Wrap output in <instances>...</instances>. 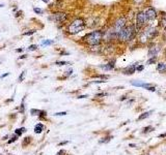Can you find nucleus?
Instances as JSON below:
<instances>
[{
	"mask_svg": "<svg viewBox=\"0 0 166 155\" xmlns=\"http://www.w3.org/2000/svg\"><path fill=\"white\" fill-rule=\"evenodd\" d=\"M84 42L88 45H91V47H95V46H99L101 42L103 39V32L100 30L91 32V33L86 34L85 36L83 37Z\"/></svg>",
	"mask_w": 166,
	"mask_h": 155,
	"instance_id": "nucleus-1",
	"label": "nucleus"
},
{
	"mask_svg": "<svg viewBox=\"0 0 166 155\" xmlns=\"http://www.w3.org/2000/svg\"><path fill=\"white\" fill-rule=\"evenodd\" d=\"M134 32H135L134 26H126L125 28H122V30L116 36L122 42H127V40H130L134 36Z\"/></svg>",
	"mask_w": 166,
	"mask_h": 155,
	"instance_id": "nucleus-2",
	"label": "nucleus"
},
{
	"mask_svg": "<svg viewBox=\"0 0 166 155\" xmlns=\"http://www.w3.org/2000/svg\"><path fill=\"white\" fill-rule=\"evenodd\" d=\"M85 28V23H84L83 19H76L70 24L69 28H68V31L71 34H76L78 32L82 31L83 29Z\"/></svg>",
	"mask_w": 166,
	"mask_h": 155,
	"instance_id": "nucleus-3",
	"label": "nucleus"
},
{
	"mask_svg": "<svg viewBox=\"0 0 166 155\" xmlns=\"http://www.w3.org/2000/svg\"><path fill=\"white\" fill-rule=\"evenodd\" d=\"M136 20H137V21H136V29H137V30H139L140 28H142V27L144 26V24L146 23V21H148L145 13L140 12L137 15V19H136Z\"/></svg>",
	"mask_w": 166,
	"mask_h": 155,
	"instance_id": "nucleus-4",
	"label": "nucleus"
},
{
	"mask_svg": "<svg viewBox=\"0 0 166 155\" xmlns=\"http://www.w3.org/2000/svg\"><path fill=\"white\" fill-rule=\"evenodd\" d=\"M126 18H119L118 21H116V23H115V25H114V28H113V32H114V34H116L118 35L119 32H121L122 30V28H125L126 27Z\"/></svg>",
	"mask_w": 166,
	"mask_h": 155,
	"instance_id": "nucleus-5",
	"label": "nucleus"
},
{
	"mask_svg": "<svg viewBox=\"0 0 166 155\" xmlns=\"http://www.w3.org/2000/svg\"><path fill=\"white\" fill-rule=\"evenodd\" d=\"M67 13H55L53 15V19L55 20L56 22H58V23H62V22H64L67 20Z\"/></svg>",
	"mask_w": 166,
	"mask_h": 155,
	"instance_id": "nucleus-6",
	"label": "nucleus"
},
{
	"mask_svg": "<svg viewBox=\"0 0 166 155\" xmlns=\"http://www.w3.org/2000/svg\"><path fill=\"white\" fill-rule=\"evenodd\" d=\"M145 15H146V19H148V21H153L157 17L156 10H155L154 9H152V7L148 9V10L145 12Z\"/></svg>",
	"mask_w": 166,
	"mask_h": 155,
	"instance_id": "nucleus-7",
	"label": "nucleus"
},
{
	"mask_svg": "<svg viewBox=\"0 0 166 155\" xmlns=\"http://www.w3.org/2000/svg\"><path fill=\"white\" fill-rule=\"evenodd\" d=\"M136 64H132V65H130V66H128L126 69L124 70V73L125 75H132V73H134L135 72V70H136Z\"/></svg>",
	"mask_w": 166,
	"mask_h": 155,
	"instance_id": "nucleus-8",
	"label": "nucleus"
},
{
	"mask_svg": "<svg viewBox=\"0 0 166 155\" xmlns=\"http://www.w3.org/2000/svg\"><path fill=\"white\" fill-rule=\"evenodd\" d=\"M114 63H115V60H112L110 61L109 63H107L106 65H101V68L105 69V70H110V69H113L114 68Z\"/></svg>",
	"mask_w": 166,
	"mask_h": 155,
	"instance_id": "nucleus-9",
	"label": "nucleus"
},
{
	"mask_svg": "<svg viewBox=\"0 0 166 155\" xmlns=\"http://www.w3.org/2000/svg\"><path fill=\"white\" fill-rule=\"evenodd\" d=\"M44 125H43L42 123H39V124H37L34 126V132L35 134H41V132L43 131V130H44Z\"/></svg>",
	"mask_w": 166,
	"mask_h": 155,
	"instance_id": "nucleus-10",
	"label": "nucleus"
},
{
	"mask_svg": "<svg viewBox=\"0 0 166 155\" xmlns=\"http://www.w3.org/2000/svg\"><path fill=\"white\" fill-rule=\"evenodd\" d=\"M158 52H159V49L158 48H152L149 52V56L151 57V58H153V57H157Z\"/></svg>",
	"mask_w": 166,
	"mask_h": 155,
	"instance_id": "nucleus-11",
	"label": "nucleus"
},
{
	"mask_svg": "<svg viewBox=\"0 0 166 155\" xmlns=\"http://www.w3.org/2000/svg\"><path fill=\"white\" fill-rule=\"evenodd\" d=\"M142 88L146 89V90H149V91H152V92H154L155 90H156V88H155V86L151 85V84H148V83H143Z\"/></svg>",
	"mask_w": 166,
	"mask_h": 155,
	"instance_id": "nucleus-12",
	"label": "nucleus"
},
{
	"mask_svg": "<svg viewBox=\"0 0 166 155\" xmlns=\"http://www.w3.org/2000/svg\"><path fill=\"white\" fill-rule=\"evenodd\" d=\"M157 69L159 70L160 72H166V64L163 63V62H161V63H158Z\"/></svg>",
	"mask_w": 166,
	"mask_h": 155,
	"instance_id": "nucleus-13",
	"label": "nucleus"
},
{
	"mask_svg": "<svg viewBox=\"0 0 166 155\" xmlns=\"http://www.w3.org/2000/svg\"><path fill=\"white\" fill-rule=\"evenodd\" d=\"M153 113V111H149V112H145V113H143V114H141V115L138 117V120H143V119H145V118H148V117L151 116V114Z\"/></svg>",
	"mask_w": 166,
	"mask_h": 155,
	"instance_id": "nucleus-14",
	"label": "nucleus"
},
{
	"mask_svg": "<svg viewBox=\"0 0 166 155\" xmlns=\"http://www.w3.org/2000/svg\"><path fill=\"white\" fill-rule=\"evenodd\" d=\"M43 111H40V110H35V109H32L30 110V114L31 115H34V116H41Z\"/></svg>",
	"mask_w": 166,
	"mask_h": 155,
	"instance_id": "nucleus-15",
	"label": "nucleus"
},
{
	"mask_svg": "<svg viewBox=\"0 0 166 155\" xmlns=\"http://www.w3.org/2000/svg\"><path fill=\"white\" fill-rule=\"evenodd\" d=\"M26 131V128L25 127H22V128H19V129H16V135H18V137H20L21 135L23 134V132Z\"/></svg>",
	"mask_w": 166,
	"mask_h": 155,
	"instance_id": "nucleus-16",
	"label": "nucleus"
},
{
	"mask_svg": "<svg viewBox=\"0 0 166 155\" xmlns=\"http://www.w3.org/2000/svg\"><path fill=\"white\" fill-rule=\"evenodd\" d=\"M131 84L133 86H136V87H142L143 82H140V81H132Z\"/></svg>",
	"mask_w": 166,
	"mask_h": 155,
	"instance_id": "nucleus-17",
	"label": "nucleus"
},
{
	"mask_svg": "<svg viewBox=\"0 0 166 155\" xmlns=\"http://www.w3.org/2000/svg\"><path fill=\"white\" fill-rule=\"evenodd\" d=\"M153 130H154V127H152V126H146V127H144V128H143L142 132H143V134H148V132L153 131Z\"/></svg>",
	"mask_w": 166,
	"mask_h": 155,
	"instance_id": "nucleus-18",
	"label": "nucleus"
},
{
	"mask_svg": "<svg viewBox=\"0 0 166 155\" xmlns=\"http://www.w3.org/2000/svg\"><path fill=\"white\" fill-rule=\"evenodd\" d=\"M111 138H112V137H106V138H103L102 140H100V143H101V144L108 143V142H110Z\"/></svg>",
	"mask_w": 166,
	"mask_h": 155,
	"instance_id": "nucleus-19",
	"label": "nucleus"
},
{
	"mask_svg": "<svg viewBox=\"0 0 166 155\" xmlns=\"http://www.w3.org/2000/svg\"><path fill=\"white\" fill-rule=\"evenodd\" d=\"M52 43H53V40L47 39V40H44V42H42V46H43V47H45V46H49V45H52Z\"/></svg>",
	"mask_w": 166,
	"mask_h": 155,
	"instance_id": "nucleus-20",
	"label": "nucleus"
},
{
	"mask_svg": "<svg viewBox=\"0 0 166 155\" xmlns=\"http://www.w3.org/2000/svg\"><path fill=\"white\" fill-rule=\"evenodd\" d=\"M161 26H162L164 29H166V16H164V17L162 18V20H161Z\"/></svg>",
	"mask_w": 166,
	"mask_h": 155,
	"instance_id": "nucleus-21",
	"label": "nucleus"
},
{
	"mask_svg": "<svg viewBox=\"0 0 166 155\" xmlns=\"http://www.w3.org/2000/svg\"><path fill=\"white\" fill-rule=\"evenodd\" d=\"M25 76H26V72L24 70V72H22V73L20 75V77H19V81H20V82H22V81L24 80V78H25Z\"/></svg>",
	"mask_w": 166,
	"mask_h": 155,
	"instance_id": "nucleus-22",
	"label": "nucleus"
},
{
	"mask_svg": "<svg viewBox=\"0 0 166 155\" xmlns=\"http://www.w3.org/2000/svg\"><path fill=\"white\" fill-rule=\"evenodd\" d=\"M56 64L59 65V66H62V65H67V64H70V63H69V62H67V61H57Z\"/></svg>",
	"mask_w": 166,
	"mask_h": 155,
	"instance_id": "nucleus-23",
	"label": "nucleus"
},
{
	"mask_svg": "<svg viewBox=\"0 0 166 155\" xmlns=\"http://www.w3.org/2000/svg\"><path fill=\"white\" fill-rule=\"evenodd\" d=\"M37 45H31V46H29L28 50L29 51H34V50H37Z\"/></svg>",
	"mask_w": 166,
	"mask_h": 155,
	"instance_id": "nucleus-24",
	"label": "nucleus"
},
{
	"mask_svg": "<svg viewBox=\"0 0 166 155\" xmlns=\"http://www.w3.org/2000/svg\"><path fill=\"white\" fill-rule=\"evenodd\" d=\"M17 138H18V135H14V137H13L12 138H10V141H9V144H12L13 142H15V141L17 140Z\"/></svg>",
	"mask_w": 166,
	"mask_h": 155,
	"instance_id": "nucleus-25",
	"label": "nucleus"
},
{
	"mask_svg": "<svg viewBox=\"0 0 166 155\" xmlns=\"http://www.w3.org/2000/svg\"><path fill=\"white\" fill-rule=\"evenodd\" d=\"M67 115V112H60V113H55L54 116H66Z\"/></svg>",
	"mask_w": 166,
	"mask_h": 155,
	"instance_id": "nucleus-26",
	"label": "nucleus"
},
{
	"mask_svg": "<svg viewBox=\"0 0 166 155\" xmlns=\"http://www.w3.org/2000/svg\"><path fill=\"white\" fill-rule=\"evenodd\" d=\"M33 12H34V13H43V10H42V9H37V7H34V9H33Z\"/></svg>",
	"mask_w": 166,
	"mask_h": 155,
	"instance_id": "nucleus-27",
	"label": "nucleus"
},
{
	"mask_svg": "<svg viewBox=\"0 0 166 155\" xmlns=\"http://www.w3.org/2000/svg\"><path fill=\"white\" fill-rule=\"evenodd\" d=\"M35 32V30H29L28 32H24V35H31V34H33Z\"/></svg>",
	"mask_w": 166,
	"mask_h": 155,
	"instance_id": "nucleus-28",
	"label": "nucleus"
},
{
	"mask_svg": "<svg viewBox=\"0 0 166 155\" xmlns=\"http://www.w3.org/2000/svg\"><path fill=\"white\" fill-rule=\"evenodd\" d=\"M156 61V57H153V58H151L148 61V64H151V63H154V62Z\"/></svg>",
	"mask_w": 166,
	"mask_h": 155,
	"instance_id": "nucleus-29",
	"label": "nucleus"
},
{
	"mask_svg": "<svg viewBox=\"0 0 166 155\" xmlns=\"http://www.w3.org/2000/svg\"><path fill=\"white\" fill-rule=\"evenodd\" d=\"M144 66L143 65H139V66H137V68H136V70H138V72H141V70H143Z\"/></svg>",
	"mask_w": 166,
	"mask_h": 155,
	"instance_id": "nucleus-30",
	"label": "nucleus"
},
{
	"mask_svg": "<svg viewBox=\"0 0 166 155\" xmlns=\"http://www.w3.org/2000/svg\"><path fill=\"white\" fill-rule=\"evenodd\" d=\"M64 154H66V151L64 150H60L58 153H57V155H64Z\"/></svg>",
	"mask_w": 166,
	"mask_h": 155,
	"instance_id": "nucleus-31",
	"label": "nucleus"
},
{
	"mask_svg": "<svg viewBox=\"0 0 166 155\" xmlns=\"http://www.w3.org/2000/svg\"><path fill=\"white\" fill-rule=\"evenodd\" d=\"M88 95H80V96H78L77 98H79V99H81V98H85V97H87Z\"/></svg>",
	"mask_w": 166,
	"mask_h": 155,
	"instance_id": "nucleus-32",
	"label": "nucleus"
},
{
	"mask_svg": "<svg viewBox=\"0 0 166 155\" xmlns=\"http://www.w3.org/2000/svg\"><path fill=\"white\" fill-rule=\"evenodd\" d=\"M165 137H166V134H162L159 135V138H165Z\"/></svg>",
	"mask_w": 166,
	"mask_h": 155,
	"instance_id": "nucleus-33",
	"label": "nucleus"
},
{
	"mask_svg": "<svg viewBox=\"0 0 166 155\" xmlns=\"http://www.w3.org/2000/svg\"><path fill=\"white\" fill-rule=\"evenodd\" d=\"M7 76H9V72H6V73H4V75H2L1 78H5V77H7Z\"/></svg>",
	"mask_w": 166,
	"mask_h": 155,
	"instance_id": "nucleus-34",
	"label": "nucleus"
},
{
	"mask_svg": "<svg viewBox=\"0 0 166 155\" xmlns=\"http://www.w3.org/2000/svg\"><path fill=\"white\" fill-rule=\"evenodd\" d=\"M66 144H68V142H62V143H60V144H59V145H60V146H62V145H66Z\"/></svg>",
	"mask_w": 166,
	"mask_h": 155,
	"instance_id": "nucleus-35",
	"label": "nucleus"
},
{
	"mask_svg": "<svg viewBox=\"0 0 166 155\" xmlns=\"http://www.w3.org/2000/svg\"><path fill=\"white\" fill-rule=\"evenodd\" d=\"M130 147H132V148H134V147H136L134 144H130Z\"/></svg>",
	"mask_w": 166,
	"mask_h": 155,
	"instance_id": "nucleus-36",
	"label": "nucleus"
},
{
	"mask_svg": "<svg viewBox=\"0 0 166 155\" xmlns=\"http://www.w3.org/2000/svg\"><path fill=\"white\" fill-rule=\"evenodd\" d=\"M20 58H21V59H23V58H26V55H22V56L20 57Z\"/></svg>",
	"mask_w": 166,
	"mask_h": 155,
	"instance_id": "nucleus-37",
	"label": "nucleus"
}]
</instances>
